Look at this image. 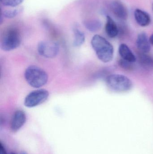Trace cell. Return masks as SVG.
<instances>
[{"label":"cell","mask_w":153,"mask_h":154,"mask_svg":"<svg viewBox=\"0 0 153 154\" xmlns=\"http://www.w3.org/2000/svg\"><path fill=\"white\" fill-rule=\"evenodd\" d=\"M91 43L100 60L104 63L112 60L114 56V48L105 38L97 34L93 37Z\"/></svg>","instance_id":"1"},{"label":"cell","mask_w":153,"mask_h":154,"mask_svg":"<svg viewBox=\"0 0 153 154\" xmlns=\"http://www.w3.org/2000/svg\"><path fill=\"white\" fill-rule=\"evenodd\" d=\"M25 79L28 84L34 88H40L47 83L48 76L46 72L37 66H30L25 71Z\"/></svg>","instance_id":"2"},{"label":"cell","mask_w":153,"mask_h":154,"mask_svg":"<svg viewBox=\"0 0 153 154\" xmlns=\"http://www.w3.org/2000/svg\"><path fill=\"white\" fill-rule=\"evenodd\" d=\"M106 83L110 88L119 92L128 91L133 86L132 81L129 78L118 74L108 76L106 79Z\"/></svg>","instance_id":"3"},{"label":"cell","mask_w":153,"mask_h":154,"mask_svg":"<svg viewBox=\"0 0 153 154\" xmlns=\"http://www.w3.org/2000/svg\"><path fill=\"white\" fill-rule=\"evenodd\" d=\"M21 42V38L19 32L15 29H10L4 34L1 41V48L4 51H10L18 48Z\"/></svg>","instance_id":"4"},{"label":"cell","mask_w":153,"mask_h":154,"mask_svg":"<svg viewBox=\"0 0 153 154\" xmlns=\"http://www.w3.org/2000/svg\"><path fill=\"white\" fill-rule=\"evenodd\" d=\"M49 93L45 89L36 90L29 93L24 100V104L28 108H32L39 106L48 98Z\"/></svg>","instance_id":"5"},{"label":"cell","mask_w":153,"mask_h":154,"mask_svg":"<svg viewBox=\"0 0 153 154\" xmlns=\"http://www.w3.org/2000/svg\"><path fill=\"white\" fill-rule=\"evenodd\" d=\"M37 50L40 55L42 57L53 58L58 54L59 47L56 42L50 41H43L39 43Z\"/></svg>","instance_id":"6"},{"label":"cell","mask_w":153,"mask_h":154,"mask_svg":"<svg viewBox=\"0 0 153 154\" xmlns=\"http://www.w3.org/2000/svg\"><path fill=\"white\" fill-rule=\"evenodd\" d=\"M110 9L115 16L123 20L127 19L128 12L125 5L119 0H114L110 4Z\"/></svg>","instance_id":"7"},{"label":"cell","mask_w":153,"mask_h":154,"mask_svg":"<svg viewBox=\"0 0 153 154\" xmlns=\"http://www.w3.org/2000/svg\"><path fill=\"white\" fill-rule=\"evenodd\" d=\"M26 121L25 113L21 110H17L13 114L11 121V130L13 132H17L23 126Z\"/></svg>","instance_id":"8"},{"label":"cell","mask_w":153,"mask_h":154,"mask_svg":"<svg viewBox=\"0 0 153 154\" xmlns=\"http://www.w3.org/2000/svg\"><path fill=\"white\" fill-rule=\"evenodd\" d=\"M136 44L137 48L142 53H148L151 50V43L145 33L142 32L138 35Z\"/></svg>","instance_id":"9"},{"label":"cell","mask_w":153,"mask_h":154,"mask_svg":"<svg viewBox=\"0 0 153 154\" xmlns=\"http://www.w3.org/2000/svg\"><path fill=\"white\" fill-rule=\"evenodd\" d=\"M134 17L137 23L142 27H146L151 23V18L146 12L137 9L134 11Z\"/></svg>","instance_id":"10"},{"label":"cell","mask_w":153,"mask_h":154,"mask_svg":"<svg viewBox=\"0 0 153 154\" xmlns=\"http://www.w3.org/2000/svg\"><path fill=\"white\" fill-rule=\"evenodd\" d=\"M119 52L122 59L132 63L136 61L135 56L125 44L120 45L119 48Z\"/></svg>","instance_id":"11"},{"label":"cell","mask_w":153,"mask_h":154,"mask_svg":"<svg viewBox=\"0 0 153 154\" xmlns=\"http://www.w3.org/2000/svg\"><path fill=\"white\" fill-rule=\"evenodd\" d=\"M105 30L108 36L110 38H114L118 35L119 30L114 20L109 16L107 17V22Z\"/></svg>","instance_id":"12"},{"label":"cell","mask_w":153,"mask_h":154,"mask_svg":"<svg viewBox=\"0 0 153 154\" xmlns=\"http://www.w3.org/2000/svg\"><path fill=\"white\" fill-rule=\"evenodd\" d=\"M138 56L139 61L142 66L146 68L153 69V56L142 52Z\"/></svg>","instance_id":"13"},{"label":"cell","mask_w":153,"mask_h":154,"mask_svg":"<svg viewBox=\"0 0 153 154\" xmlns=\"http://www.w3.org/2000/svg\"><path fill=\"white\" fill-rule=\"evenodd\" d=\"M85 28L92 32H96L101 29L102 23L98 20H92L86 21L84 23Z\"/></svg>","instance_id":"14"},{"label":"cell","mask_w":153,"mask_h":154,"mask_svg":"<svg viewBox=\"0 0 153 154\" xmlns=\"http://www.w3.org/2000/svg\"><path fill=\"white\" fill-rule=\"evenodd\" d=\"M73 32L74 34V46L75 47H80L85 41V35L82 31L77 28H74Z\"/></svg>","instance_id":"15"},{"label":"cell","mask_w":153,"mask_h":154,"mask_svg":"<svg viewBox=\"0 0 153 154\" xmlns=\"http://www.w3.org/2000/svg\"><path fill=\"white\" fill-rule=\"evenodd\" d=\"M0 1L4 6L14 7L20 5L24 0H0Z\"/></svg>","instance_id":"16"},{"label":"cell","mask_w":153,"mask_h":154,"mask_svg":"<svg viewBox=\"0 0 153 154\" xmlns=\"http://www.w3.org/2000/svg\"><path fill=\"white\" fill-rule=\"evenodd\" d=\"M19 10L18 9H13V10H6L3 12V16L5 18H8V19H12V18H14L16 17L19 13Z\"/></svg>","instance_id":"17"},{"label":"cell","mask_w":153,"mask_h":154,"mask_svg":"<svg viewBox=\"0 0 153 154\" xmlns=\"http://www.w3.org/2000/svg\"><path fill=\"white\" fill-rule=\"evenodd\" d=\"M132 63L128 62V61H126L122 59L119 60V66L123 68L124 69H130L133 67L132 65Z\"/></svg>","instance_id":"18"},{"label":"cell","mask_w":153,"mask_h":154,"mask_svg":"<svg viewBox=\"0 0 153 154\" xmlns=\"http://www.w3.org/2000/svg\"><path fill=\"white\" fill-rule=\"evenodd\" d=\"M0 154H7L4 146L1 143L0 144Z\"/></svg>","instance_id":"19"},{"label":"cell","mask_w":153,"mask_h":154,"mask_svg":"<svg viewBox=\"0 0 153 154\" xmlns=\"http://www.w3.org/2000/svg\"><path fill=\"white\" fill-rule=\"evenodd\" d=\"M149 41H150L151 44L153 45V34H152L151 37H150V38H149Z\"/></svg>","instance_id":"20"},{"label":"cell","mask_w":153,"mask_h":154,"mask_svg":"<svg viewBox=\"0 0 153 154\" xmlns=\"http://www.w3.org/2000/svg\"><path fill=\"white\" fill-rule=\"evenodd\" d=\"M10 154H16L14 153H10Z\"/></svg>","instance_id":"21"},{"label":"cell","mask_w":153,"mask_h":154,"mask_svg":"<svg viewBox=\"0 0 153 154\" xmlns=\"http://www.w3.org/2000/svg\"><path fill=\"white\" fill-rule=\"evenodd\" d=\"M152 9H153V5H152Z\"/></svg>","instance_id":"22"}]
</instances>
